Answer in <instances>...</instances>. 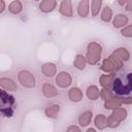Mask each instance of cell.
<instances>
[{"mask_svg":"<svg viewBox=\"0 0 132 132\" xmlns=\"http://www.w3.org/2000/svg\"><path fill=\"white\" fill-rule=\"evenodd\" d=\"M14 99L7 92L0 90V113L5 117H11Z\"/></svg>","mask_w":132,"mask_h":132,"instance_id":"6da1fadb","label":"cell"},{"mask_svg":"<svg viewBox=\"0 0 132 132\" xmlns=\"http://www.w3.org/2000/svg\"><path fill=\"white\" fill-rule=\"evenodd\" d=\"M111 86H112L113 92L117 95L124 96V95L130 94V92H131V77L128 78L127 82H125V84H124L122 78H113Z\"/></svg>","mask_w":132,"mask_h":132,"instance_id":"7a4b0ae2","label":"cell"},{"mask_svg":"<svg viewBox=\"0 0 132 132\" xmlns=\"http://www.w3.org/2000/svg\"><path fill=\"white\" fill-rule=\"evenodd\" d=\"M122 66H123L122 60L118 56H116V55L112 54L109 58H107V59H105L103 61V64L101 66V69L103 71H105V72H113V71L120 69Z\"/></svg>","mask_w":132,"mask_h":132,"instance_id":"3957f363","label":"cell"},{"mask_svg":"<svg viewBox=\"0 0 132 132\" xmlns=\"http://www.w3.org/2000/svg\"><path fill=\"white\" fill-rule=\"evenodd\" d=\"M126 116H127L126 109L121 108V107L114 108L113 112L108 117V119H106V126H109L111 128L117 127L119 123L126 118Z\"/></svg>","mask_w":132,"mask_h":132,"instance_id":"277c9868","label":"cell"},{"mask_svg":"<svg viewBox=\"0 0 132 132\" xmlns=\"http://www.w3.org/2000/svg\"><path fill=\"white\" fill-rule=\"evenodd\" d=\"M101 46L96 42H91L88 45V54L87 60L90 64H96L101 56Z\"/></svg>","mask_w":132,"mask_h":132,"instance_id":"5b68a950","label":"cell"},{"mask_svg":"<svg viewBox=\"0 0 132 132\" xmlns=\"http://www.w3.org/2000/svg\"><path fill=\"white\" fill-rule=\"evenodd\" d=\"M19 80L20 82L27 87V88H34L35 87V78L33 76L32 73H30L29 71H21L19 73Z\"/></svg>","mask_w":132,"mask_h":132,"instance_id":"8992f818","label":"cell"},{"mask_svg":"<svg viewBox=\"0 0 132 132\" xmlns=\"http://www.w3.org/2000/svg\"><path fill=\"white\" fill-rule=\"evenodd\" d=\"M56 82L61 88H66L71 84V76L68 72H60L56 77Z\"/></svg>","mask_w":132,"mask_h":132,"instance_id":"52a82bcc","label":"cell"},{"mask_svg":"<svg viewBox=\"0 0 132 132\" xmlns=\"http://www.w3.org/2000/svg\"><path fill=\"white\" fill-rule=\"evenodd\" d=\"M60 12L65 16H72L71 0H63L60 6Z\"/></svg>","mask_w":132,"mask_h":132,"instance_id":"ba28073f","label":"cell"},{"mask_svg":"<svg viewBox=\"0 0 132 132\" xmlns=\"http://www.w3.org/2000/svg\"><path fill=\"white\" fill-rule=\"evenodd\" d=\"M56 0H43L40 5H39V9L43 12H50L52 10H54V8L56 7Z\"/></svg>","mask_w":132,"mask_h":132,"instance_id":"9c48e42d","label":"cell"},{"mask_svg":"<svg viewBox=\"0 0 132 132\" xmlns=\"http://www.w3.org/2000/svg\"><path fill=\"white\" fill-rule=\"evenodd\" d=\"M68 97L73 102H78L82 99V93L78 88H71L68 93Z\"/></svg>","mask_w":132,"mask_h":132,"instance_id":"30bf717a","label":"cell"},{"mask_svg":"<svg viewBox=\"0 0 132 132\" xmlns=\"http://www.w3.org/2000/svg\"><path fill=\"white\" fill-rule=\"evenodd\" d=\"M0 86L8 91H16V85L13 82L12 79L7 77H3L0 79Z\"/></svg>","mask_w":132,"mask_h":132,"instance_id":"8fae6325","label":"cell"},{"mask_svg":"<svg viewBox=\"0 0 132 132\" xmlns=\"http://www.w3.org/2000/svg\"><path fill=\"white\" fill-rule=\"evenodd\" d=\"M77 12L79 16L86 18L89 13V0H81L77 7Z\"/></svg>","mask_w":132,"mask_h":132,"instance_id":"7c38bea8","label":"cell"},{"mask_svg":"<svg viewBox=\"0 0 132 132\" xmlns=\"http://www.w3.org/2000/svg\"><path fill=\"white\" fill-rule=\"evenodd\" d=\"M41 71L45 76H53L56 74V66L53 63H46L41 67Z\"/></svg>","mask_w":132,"mask_h":132,"instance_id":"4fadbf2b","label":"cell"},{"mask_svg":"<svg viewBox=\"0 0 132 132\" xmlns=\"http://www.w3.org/2000/svg\"><path fill=\"white\" fill-rule=\"evenodd\" d=\"M42 91H43L44 96H46V97H54V96H56L58 94L56 88L53 87L50 84H44L43 87H42Z\"/></svg>","mask_w":132,"mask_h":132,"instance_id":"5bb4252c","label":"cell"},{"mask_svg":"<svg viewBox=\"0 0 132 132\" xmlns=\"http://www.w3.org/2000/svg\"><path fill=\"white\" fill-rule=\"evenodd\" d=\"M127 23H128V18L124 14H118V15H116V18L113 20V26L116 28L123 27V26L127 25Z\"/></svg>","mask_w":132,"mask_h":132,"instance_id":"9a60e30c","label":"cell"},{"mask_svg":"<svg viewBox=\"0 0 132 132\" xmlns=\"http://www.w3.org/2000/svg\"><path fill=\"white\" fill-rule=\"evenodd\" d=\"M112 79H113V73H110V74H104L100 77V85L103 87V88H109L111 86V82H112Z\"/></svg>","mask_w":132,"mask_h":132,"instance_id":"2e32d148","label":"cell"},{"mask_svg":"<svg viewBox=\"0 0 132 132\" xmlns=\"http://www.w3.org/2000/svg\"><path fill=\"white\" fill-rule=\"evenodd\" d=\"M121 105H122V100L121 99H116V98L114 99L110 98V99L106 100V102L104 104L106 109H114V108L120 107Z\"/></svg>","mask_w":132,"mask_h":132,"instance_id":"e0dca14e","label":"cell"},{"mask_svg":"<svg viewBox=\"0 0 132 132\" xmlns=\"http://www.w3.org/2000/svg\"><path fill=\"white\" fill-rule=\"evenodd\" d=\"M87 96L90 100H96L99 97V90L96 86H90L87 90Z\"/></svg>","mask_w":132,"mask_h":132,"instance_id":"ac0fdd59","label":"cell"},{"mask_svg":"<svg viewBox=\"0 0 132 132\" xmlns=\"http://www.w3.org/2000/svg\"><path fill=\"white\" fill-rule=\"evenodd\" d=\"M91 119H92V112L91 111H86V112L81 113L79 119H78L79 125L80 126H87L91 122Z\"/></svg>","mask_w":132,"mask_h":132,"instance_id":"d6986e66","label":"cell"},{"mask_svg":"<svg viewBox=\"0 0 132 132\" xmlns=\"http://www.w3.org/2000/svg\"><path fill=\"white\" fill-rule=\"evenodd\" d=\"M95 125L100 130L104 129L106 127V117L103 114H98L95 119Z\"/></svg>","mask_w":132,"mask_h":132,"instance_id":"ffe728a7","label":"cell"},{"mask_svg":"<svg viewBox=\"0 0 132 132\" xmlns=\"http://www.w3.org/2000/svg\"><path fill=\"white\" fill-rule=\"evenodd\" d=\"M22 3L19 1V0H15V1H13V2H11L10 3V5H9V11L11 12V13H14V14H16V13H19V12H21V10H22Z\"/></svg>","mask_w":132,"mask_h":132,"instance_id":"44dd1931","label":"cell"},{"mask_svg":"<svg viewBox=\"0 0 132 132\" xmlns=\"http://www.w3.org/2000/svg\"><path fill=\"white\" fill-rule=\"evenodd\" d=\"M113 55L118 56L121 60L127 61V60L129 59V53H128V51H127L126 48H124V47H120V48L116 50V51L113 52Z\"/></svg>","mask_w":132,"mask_h":132,"instance_id":"7402d4cb","label":"cell"},{"mask_svg":"<svg viewBox=\"0 0 132 132\" xmlns=\"http://www.w3.org/2000/svg\"><path fill=\"white\" fill-rule=\"evenodd\" d=\"M102 0H92L91 4V10H92V15H97L99 13V10L101 8Z\"/></svg>","mask_w":132,"mask_h":132,"instance_id":"603a6c76","label":"cell"},{"mask_svg":"<svg viewBox=\"0 0 132 132\" xmlns=\"http://www.w3.org/2000/svg\"><path fill=\"white\" fill-rule=\"evenodd\" d=\"M86 63H87V60L81 55H77L74 62H73V65L78 69H84L86 66Z\"/></svg>","mask_w":132,"mask_h":132,"instance_id":"cb8c5ba5","label":"cell"},{"mask_svg":"<svg viewBox=\"0 0 132 132\" xmlns=\"http://www.w3.org/2000/svg\"><path fill=\"white\" fill-rule=\"evenodd\" d=\"M59 111H60V106L59 105H53V106H50L45 109V114L50 118H55Z\"/></svg>","mask_w":132,"mask_h":132,"instance_id":"d4e9b609","label":"cell"},{"mask_svg":"<svg viewBox=\"0 0 132 132\" xmlns=\"http://www.w3.org/2000/svg\"><path fill=\"white\" fill-rule=\"evenodd\" d=\"M111 15H112V11H111L110 7L105 6L104 9H103V11H102V14H101L102 21H104V22H109L110 19H111Z\"/></svg>","mask_w":132,"mask_h":132,"instance_id":"484cf974","label":"cell"},{"mask_svg":"<svg viewBox=\"0 0 132 132\" xmlns=\"http://www.w3.org/2000/svg\"><path fill=\"white\" fill-rule=\"evenodd\" d=\"M100 97L103 99V100H108V99H110L111 97H112V95H111V93H110V91L107 89V88H103L102 90H101V92H100Z\"/></svg>","mask_w":132,"mask_h":132,"instance_id":"4316f807","label":"cell"},{"mask_svg":"<svg viewBox=\"0 0 132 132\" xmlns=\"http://www.w3.org/2000/svg\"><path fill=\"white\" fill-rule=\"evenodd\" d=\"M121 33H122L124 36H126V37H131V36H132V26H131V25L127 26L126 28H124V29L122 30Z\"/></svg>","mask_w":132,"mask_h":132,"instance_id":"83f0119b","label":"cell"},{"mask_svg":"<svg viewBox=\"0 0 132 132\" xmlns=\"http://www.w3.org/2000/svg\"><path fill=\"white\" fill-rule=\"evenodd\" d=\"M122 100V103H126V104H130L131 102H132V99L131 98H123V99H121Z\"/></svg>","mask_w":132,"mask_h":132,"instance_id":"f1b7e54d","label":"cell"},{"mask_svg":"<svg viewBox=\"0 0 132 132\" xmlns=\"http://www.w3.org/2000/svg\"><path fill=\"white\" fill-rule=\"evenodd\" d=\"M4 8H5V3L3 0H0V13L4 10Z\"/></svg>","mask_w":132,"mask_h":132,"instance_id":"f546056e","label":"cell"},{"mask_svg":"<svg viewBox=\"0 0 132 132\" xmlns=\"http://www.w3.org/2000/svg\"><path fill=\"white\" fill-rule=\"evenodd\" d=\"M73 130L79 131V128H78V127H75V126H71V127H69V128L67 129V131H73Z\"/></svg>","mask_w":132,"mask_h":132,"instance_id":"4dcf8cb0","label":"cell"},{"mask_svg":"<svg viewBox=\"0 0 132 132\" xmlns=\"http://www.w3.org/2000/svg\"><path fill=\"white\" fill-rule=\"evenodd\" d=\"M128 1H131V0H119V3H120V5H124Z\"/></svg>","mask_w":132,"mask_h":132,"instance_id":"1f68e13d","label":"cell"},{"mask_svg":"<svg viewBox=\"0 0 132 132\" xmlns=\"http://www.w3.org/2000/svg\"><path fill=\"white\" fill-rule=\"evenodd\" d=\"M36 1H38V0H36Z\"/></svg>","mask_w":132,"mask_h":132,"instance_id":"d6a6232c","label":"cell"}]
</instances>
